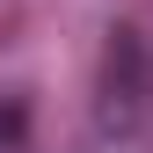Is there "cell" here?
I'll return each mask as SVG.
<instances>
[{
	"label": "cell",
	"instance_id": "cell-1",
	"mask_svg": "<svg viewBox=\"0 0 153 153\" xmlns=\"http://www.w3.org/2000/svg\"><path fill=\"white\" fill-rule=\"evenodd\" d=\"M95 131L117 139V146H131V139L153 131V44L131 22L109 29L102 59H95Z\"/></svg>",
	"mask_w": 153,
	"mask_h": 153
}]
</instances>
